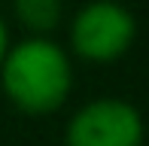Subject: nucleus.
I'll list each match as a JSON object with an SVG mask.
<instances>
[{
    "mask_svg": "<svg viewBox=\"0 0 149 146\" xmlns=\"http://www.w3.org/2000/svg\"><path fill=\"white\" fill-rule=\"evenodd\" d=\"M6 52H9V31H6V22H3V15H0V64H3Z\"/></svg>",
    "mask_w": 149,
    "mask_h": 146,
    "instance_id": "nucleus-5",
    "label": "nucleus"
},
{
    "mask_svg": "<svg viewBox=\"0 0 149 146\" xmlns=\"http://www.w3.org/2000/svg\"><path fill=\"white\" fill-rule=\"evenodd\" d=\"M134 37L137 22L116 0H91L70 22V49L91 64L119 61L134 46Z\"/></svg>",
    "mask_w": 149,
    "mask_h": 146,
    "instance_id": "nucleus-2",
    "label": "nucleus"
},
{
    "mask_svg": "<svg viewBox=\"0 0 149 146\" xmlns=\"http://www.w3.org/2000/svg\"><path fill=\"white\" fill-rule=\"evenodd\" d=\"M12 12L31 37H46L61 22V0H12Z\"/></svg>",
    "mask_w": 149,
    "mask_h": 146,
    "instance_id": "nucleus-4",
    "label": "nucleus"
},
{
    "mask_svg": "<svg viewBox=\"0 0 149 146\" xmlns=\"http://www.w3.org/2000/svg\"><path fill=\"white\" fill-rule=\"evenodd\" d=\"M0 85L24 116H52L73 88L70 55L49 37H28L9 46L0 64Z\"/></svg>",
    "mask_w": 149,
    "mask_h": 146,
    "instance_id": "nucleus-1",
    "label": "nucleus"
},
{
    "mask_svg": "<svg viewBox=\"0 0 149 146\" xmlns=\"http://www.w3.org/2000/svg\"><path fill=\"white\" fill-rule=\"evenodd\" d=\"M143 116L119 97H97L73 113L67 122V146H143Z\"/></svg>",
    "mask_w": 149,
    "mask_h": 146,
    "instance_id": "nucleus-3",
    "label": "nucleus"
}]
</instances>
